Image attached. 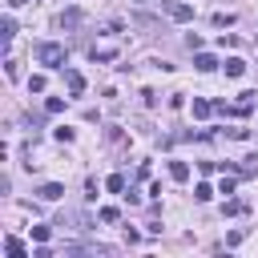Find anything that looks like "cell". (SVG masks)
I'll return each mask as SVG.
<instances>
[{"label": "cell", "mask_w": 258, "mask_h": 258, "mask_svg": "<svg viewBox=\"0 0 258 258\" xmlns=\"http://www.w3.org/2000/svg\"><path fill=\"white\" fill-rule=\"evenodd\" d=\"M36 60H40L44 69H64V60H69V48H64L60 40H44V44L36 48Z\"/></svg>", "instance_id": "obj_1"}, {"label": "cell", "mask_w": 258, "mask_h": 258, "mask_svg": "<svg viewBox=\"0 0 258 258\" xmlns=\"http://www.w3.org/2000/svg\"><path fill=\"white\" fill-rule=\"evenodd\" d=\"M165 12H169V20H177V24L194 20V8H189V4H181V0H169V4H165Z\"/></svg>", "instance_id": "obj_2"}, {"label": "cell", "mask_w": 258, "mask_h": 258, "mask_svg": "<svg viewBox=\"0 0 258 258\" xmlns=\"http://www.w3.org/2000/svg\"><path fill=\"white\" fill-rule=\"evenodd\" d=\"M36 194H40V202H60V198H64V185H60V181H44Z\"/></svg>", "instance_id": "obj_3"}, {"label": "cell", "mask_w": 258, "mask_h": 258, "mask_svg": "<svg viewBox=\"0 0 258 258\" xmlns=\"http://www.w3.org/2000/svg\"><path fill=\"white\" fill-rule=\"evenodd\" d=\"M64 85H69V93H73V97H81V93H85V77H81L77 69H64Z\"/></svg>", "instance_id": "obj_4"}, {"label": "cell", "mask_w": 258, "mask_h": 258, "mask_svg": "<svg viewBox=\"0 0 258 258\" xmlns=\"http://www.w3.org/2000/svg\"><path fill=\"white\" fill-rule=\"evenodd\" d=\"M81 20H85V12H81V8H69V12H60V28H77Z\"/></svg>", "instance_id": "obj_5"}, {"label": "cell", "mask_w": 258, "mask_h": 258, "mask_svg": "<svg viewBox=\"0 0 258 258\" xmlns=\"http://www.w3.org/2000/svg\"><path fill=\"white\" fill-rule=\"evenodd\" d=\"M93 60H117V44H101V48H93Z\"/></svg>", "instance_id": "obj_6"}, {"label": "cell", "mask_w": 258, "mask_h": 258, "mask_svg": "<svg viewBox=\"0 0 258 258\" xmlns=\"http://www.w3.org/2000/svg\"><path fill=\"white\" fill-rule=\"evenodd\" d=\"M4 254L8 258H24V242L20 238H4Z\"/></svg>", "instance_id": "obj_7"}, {"label": "cell", "mask_w": 258, "mask_h": 258, "mask_svg": "<svg viewBox=\"0 0 258 258\" xmlns=\"http://www.w3.org/2000/svg\"><path fill=\"white\" fill-rule=\"evenodd\" d=\"M194 69H202V73H210V69H218V60H214L210 52H198V56H194Z\"/></svg>", "instance_id": "obj_8"}, {"label": "cell", "mask_w": 258, "mask_h": 258, "mask_svg": "<svg viewBox=\"0 0 258 258\" xmlns=\"http://www.w3.org/2000/svg\"><path fill=\"white\" fill-rule=\"evenodd\" d=\"M242 73H246V60L242 56H230L226 60V77H242Z\"/></svg>", "instance_id": "obj_9"}, {"label": "cell", "mask_w": 258, "mask_h": 258, "mask_svg": "<svg viewBox=\"0 0 258 258\" xmlns=\"http://www.w3.org/2000/svg\"><path fill=\"white\" fill-rule=\"evenodd\" d=\"M105 189H109V194H125V177H121V173H109V177H105Z\"/></svg>", "instance_id": "obj_10"}, {"label": "cell", "mask_w": 258, "mask_h": 258, "mask_svg": "<svg viewBox=\"0 0 258 258\" xmlns=\"http://www.w3.org/2000/svg\"><path fill=\"white\" fill-rule=\"evenodd\" d=\"M169 177H173V181H185V177H189V165H185V161H173V165H169Z\"/></svg>", "instance_id": "obj_11"}, {"label": "cell", "mask_w": 258, "mask_h": 258, "mask_svg": "<svg viewBox=\"0 0 258 258\" xmlns=\"http://www.w3.org/2000/svg\"><path fill=\"white\" fill-rule=\"evenodd\" d=\"M234 214H246V202H234V198H230V202L222 206V218H234Z\"/></svg>", "instance_id": "obj_12"}, {"label": "cell", "mask_w": 258, "mask_h": 258, "mask_svg": "<svg viewBox=\"0 0 258 258\" xmlns=\"http://www.w3.org/2000/svg\"><path fill=\"white\" fill-rule=\"evenodd\" d=\"M0 36H4V40H12V36H16V20H12V16H4V20H0Z\"/></svg>", "instance_id": "obj_13"}, {"label": "cell", "mask_w": 258, "mask_h": 258, "mask_svg": "<svg viewBox=\"0 0 258 258\" xmlns=\"http://www.w3.org/2000/svg\"><path fill=\"white\" fill-rule=\"evenodd\" d=\"M234 24V12H214V28H230Z\"/></svg>", "instance_id": "obj_14"}, {"label": "cell", "mask_w": 258, "mask_h": 258, "mask_svg": "<svg viewBox=\"0 0 258 258\" xmlns=\"http://www.w3.org/2000/svg\"><path fill=\"white\" fill-rule=\"evenodd\" d=\"M210 113H214V105H210V101H202V97H198V101H194V117H210Z\"/></svg>", "instance_id": "obj_15"}, {"label": "cell", "mask_w": 258, "mask_h": 258, "mask_svg": "<svg viewBox=\"0 0 258 258\" xmlns=\"http://www.w3.org/2000/svg\"><path fill=\"white\" fill-rule=\"evenodd\" d=\"M117 218H121L117 206H101V222H117Z\"/></svg>", "instance_id": "obj_16"}, {"label": "cell", "mask_w": 258, "mask_h": 258, "mask_svg": "<svg viewBox=\"0 0 258 258\" xmlns=\"http://www.w3.org/2000/svg\"><path fill=\"white\" fill-rule=\"evenodd\" d=\"M32 238H36V242H48V238H52V226H32Z\"/></svg>", "instance_id": "obj_17"}, {"label": "cell", "mask_w": 258, "mask_h": 258, "mask_svg": "<svg viewBox=\"0 0 258 258\" xmlns=\"http://www.w3.org/2000/svg\"><path fill=\"white\" fill-rule=\"evenodd\" d=\"M44 109H48V113H64V101H60V97H48Z\"/></svg>", "instance_id": "obj_18"}, {"label": "cell", "mask_w": 258, "mask_h": 258, "mask_svg": "<svg viewBox=\"0 0 258 258\" xmlns=\"http://www.w3.org/2000/svg\"><path fill=\"white\" fill-rule=\"evenodd\" d=\"M194 198H198V202H210V198H214V189H210V185H206V181H202V185H198V189H194Z\"/></svg>", "instance_id": "obj_19"}, {"label": "cell", "mask_w": 258, "mask_h": 258, "mask_svg": "<svg viewBox=\"0 0 258 258\" xmlns=\"http://www.w3.org/2000/svg\"><path fill=\"white\" fill-rule=\"evenodd\" d=\"M28 89H32V93H44V77H40V73H36V77H28Z\"/></svg>", "instance_id": "obj_20"}, {"label": "cell", "mask_w": 258, "mask_h": 258, "mask_svg": "<svg viewBox=\"0 0 258 258\" xmlns=\"http://www.w3.org/2000/svg\"><path fill=\"white\" fill-rule=\"evenodd\" d=\"M141 101H145V105L153 109V105H157V93H153V89H141Z\"/></svg>", "instance_id": "obj_21"}, {"label": "cell", "mask_w": 258, "mask_h": 258, "mask_svg": "<svg viewBox=\"0 0 258 258\" xmlns=\"http://www.w3.org/2000/svg\"><path fill=\"white\" fill-rule=\"evenodd\" d=\"M254 44H258V40H254Z\"/></svg>", "instance_id": "obj_22"}]
</instances>
